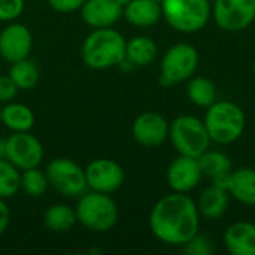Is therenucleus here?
I'll return each instance as SVG.
<instances>
[{
  "label": "nucleus",
  "mask_w": 255,
  "mask_h": 255,
  "mask_svg": "<svg viewBox=\"0 0 255 255\" xmlns=\"http://www.w3.org/2000/svg\"><path fill=\"white\" fill-rule=\"evenodd\" d=\"M200 227L197 203L188 193H172L161 197L149 214L152 235L166 245L182 247L190 242Z\"/></svg>",
  "instance_id": "obj_1"
},
{
  "label": "nucleus",
  "mask_w": 255,
  "mask_h": 255,
  "mask_svg": "<svg viewBox=\"0 0 255 255\" xmlns=\"http://www.w3.org/2000/svg\"><path fill=\"white\" fill-rule=\"evenodd\" d=\"M126 39L112 27L94 28L84 40L81 55L93 70H106L126 60Z\"/></svg>",
  "instance_id": "obj_2"
},
{
  "label": "nucleus",
  "mask_w": 255,
  "mask_h": 255,
  "mask_svg": "<svg viewBox=\"0 0 255 255\" xmlns=\"http://www.w3.org/2000/svg\"><path fill=\"white\" fill-rule=\"evenodd\" d=\"M203 123L212 142L230 145L242 137L247 127V117L239 105L221 100L206 108Z\"/></svg>",
  "instance_id": "obj_3"
},
{
  "label": "nucleus",
  "mask_w": 255,
  "mask_h": 255,
  "mask_svg": "<svg viewBox=\"0 0 255 255\" xmlns=\"http://www.w3.org/2000/svg\"><path fill=\"white\" fill-rule=\"evenodd\" d=\"M75 212L78 223L96 233H105L114 229L120 217L118 206L109 194L91 190L79 197Z\"/></svg>",
  "instance_id": "obj_4"
},
{
  "label": "nucleus",
  "mask_w": 255,
  "mask_h": 255,
  "mask_svg": "<svg viewBox=\"0 0 255 255\" xmlns=\"http://www.w3.org/2000/svg\"><path fill=\"white\" fill-rule=\"evenodd\" d=\"M161 15L176 31L191 34L206 27L212 16L209 0H161Z\"/></svg>",
  "instance_id": "obj_5"
},
{
  "label": "nucleus",
  "mask_w": 255,
  "mask_h": 255,
  "mask_svg": "<svg viewBox=\"0 0 255 255\" xmlns=\"http://www.w3.org/2000/svg\"><path fill=\"white\" fill-rule=\"evenodd\" d=\"M169 139L181 155L199 158L209 149L211 137L202 120L193 115H181L169 124Z\"/></svg>",
  "instance_id": "obj_6"
},
{
  "label": "nucleus",
  "mask_w": 255,
  "mask_h": 255,
  "mask_svg": "<svg viewBox=\"0 0 255 255\" xmlns=\"http://www.w3.org/2000/svg\"><path fill=\"white\" fill-rule=\"evenodd\" d=\"M199 67V52L190 43L170 46L160 64V82L166 87L188 81Z\"/></svg>",
  "instance_id": "obj_7"
},
{
  "label": "nucleus",
  "mask_w": 255,
  "mask_h": 255,
  "mask_svg": "<svg viewBox=\"0 0 255 255\" xmlns=\"http://www.w3.org/2000/svg\"><path fill=\"white\" fill-rule=\"evenodd\" d=\"M45 173L49 187H52L63 197L76 199L88 190L85 170L67 157L51 160Z\"/></svg>",
  "instance_id": "obj_8"
},
{
  "label": "nucleus",
  "mask_w": 255,
  "mask_h": 255,
  "mask_svg": "<svg viewBox=\"0 0 255 255\" xmlns=\"http://www.w3.org/2000/svg\"><path fill=\"white\" fill-rule=\"evenodd\" d=\"M1 157L22 172L39 167L43 160V146L30 131L12 133L1 145Z\"/></svg>",
  "instance_id": "obj_9"
},
{
  "label": "nucleus",
  "mask_w": 255,
  "mask_h": 255,
  "mask_svg": "<svg viewBox=\"0 0 255 255\" xmlns=\"http://www.w3.org/2000/svg\"><path fill=\"white\" fill-rule=\"evenodd\" d=\"M215 24L230 33L248 28L255 19V0H214Z\"/></svg>",
  "instance_id": "obj_10"
},
{
  "label": "nucleus",
  "mask_w": 255,
  "mask_h": 255,
  "mask_svg": "<svg viewBox=\"0 0 255 255\" xmlns=\"http://www.w3.org/2000/svg\"><path fill=\"white\" fill-rule=\"evenodd\" d=\"M85 178L88 190L112 194L123 187L126 175L124 169L115 160L97 158L85 167Z\"/></svg>",
  "instance_id": "obj_11"
},
{
  "label": "nucleus",
  "mask_w": 255,
  "mask_h": 255,
  "mask_svg": "<svg viewBox=\"0 0 255 255\" xmlns=\"http://www.w3.org/2000/svg\"><path fill=\"white\" fill-rule=\"evenodd\" d=\"M33 48V34L21 22H9L0 31V58L7 63L24 60Z\"/></svg>",
  "instance_id": "obj_12"
},
{
  "label": "nucleus",
  "mask_w": 255,
  "mask_h": 255,
  "mask_svg": "<svg viewBox=\"0 0 255 255\" xmlns=\"http://www.w3.org/2000/svg\"><path fill=\"white\" fill-rule=\"evenodd\" d=\"M131 134L134 140L146 148H155L169 139V123L158 112H143L133 121Z\"/></svg>",
  "instance_id": "obj_13"
},
{
  "label": "nucleus",
  "mask_w": 255,
  "mask_h": 255,
  "mask_svg": "<svg viewBox=\"0 0 255 255\" xmlns=\"http://www.w3.org/2000/svg\"><path fill=\"white\" fill-rule=\"evenodd\" d=\"M203 173L197 158L181 155L176 157L166 170V181L175 193H190L202 181Z\"/></svg>",
  "instance_id": "obj_14"
},
{
  "label": "nucleus",
  "mask_w": 255,
  "mask_h": 255,
  "mask_svg": "<svg viewBox=\"0 0 255 255\" xmlns=\"http://www.w3.org/2000/svg\"><path fill=\"white\" fill-rule=\"evenodd\" d=\"M123 6L117 0H85L81 16L84 22L93 28L112 27L123 16Z\"/></svg>",
  "instance_id": "obj_15"
},
{
  "label": "nucleus",
  "mask_w": 255,
  "mask_h": 255,
  "mask_svg": "<svg viewBox=\"0 0 255 255\" xmlns=\"http://www.w3.org/2000/svg\"><path fill=\"white\" fill-rule=\"evenodd\" d=\"M224 247L232 255H255V224L236 221L224 232Z\"/></svg>",
  "instance_id": "obj_16"
},
{
  "label": "nucleus",
  "mask_w": 255,
  "mask_h": 255,
  "mask_svg": "<svg viewBox=\"0 0 255 255\" xmlns=\"http://www.w3.org/2000/svg\"><path fill=\"white\" fill-rule=\"evenodd\" d=\"M230 205V193L223 184L214 182L211 187H208L199 197L197 209L199 214L211 221L220 220L224 217Z\"/></svg>",
  "instance_id": "obj_17"
},
{
  "label": "nucleus",
  "mask_w": 255,
  "mask_h": 255,
  "mask_svg": "<svg viewBox=\"0 0 255 255\" xmlns=\"http://www.w3.org/2000/svg\"><path fill=\"white\" fill-rule=\"evenodd\" d=\"M230 196L238 202L255 206V169L254 167H241L229 175L223 184Z\"/></svg>",
  "instance_id": "obj_18"
},
{
  "label": "nucleus",
  "mask_w": 255,
  "mask_h": 255,
  "mask_svg": "<svg viewBox=\"0 0 255 255\" xmlns=\"http://www.w3.org/2000/svg\"><path fill=\"white\" fill-rule=\"evenodd\" d=\"M123 16L134 27H152L161 15V4L155 0H131L123 9Z\"/></svg>",
  "instance_id": "obj_19"
},
{
  "label": "nucleus",
  "mask_w": 255,
  "mask_h": 255,
  "mask_svg": "<svg viewBox=\"0 0 255 255\" xmlns=\"http://www.w3.org/2000/svg\"><path fill=\"white\" fill-rule=\"evenodd\" d=\"M158 48L149 36H134L126 42V60L133 67H146L157 58Z\"/></svg>",
  "instance_id": "obj_20"
},
{
  "label": "nucleus",
  "mask_w": 255,
  "mask_h": 255,
  "mask_svg": "<svg viewBox=\"0 0 255 255\" xmlns=\"http://www.w3.org/2000/svg\"><path fill=\"white\" fill-rule=\"evenodd\" d=\"M0 121L12 133H19V131H30L34 126L36 118L33 111L27 105L9 102L4 106H1Z\"/></svg>",
  "instance_id": "obj_21"
},
{
  "label": "nucleus",
  "mask_w": 255,
  "mask_h": 255,
  "mask_svg": "<svg viewBox=\"0 0 255 255\" xmlns=\"http://www.w3.org/2000/svg\"><path fill=\"white\" fill-rule=\"evenodd\" d=\"M197 160H199L203 176L209 178L212 182L224 184L229 175L232 173V167H233L232 160L227 154L221 151L208 149Z\"/></svg>",
  "instance_id": "obj_22"
},
{
  "label": "nucleus",
  "mask_w": 255,
  "mask_h": 255,
  "mask_svg": "<svg viewBox=\"0 0 255 255\" xmlns=\"http://www.w3.org/2000/svg\"><path fill=\"white\" fill-rule=\"evenodd\" d=\"M78 223L73 208L64 203L51 205L43 214V224L54 233H66Z\"/></svg>",
  "instance_id": "obj_23"
},
{
  "label": "nucleus",
  "mask_w": 255,
  "mask_h": 255,
  "mask_svg": "<svg viewBox=\"0 0 255 255\" xmlns=\"http://www.w3.org/2000/svg\"><path fill=\"white\" fill-rule=\"evenodd\" d=\"M187 96L193 105L206 109L217 102V88L211 79L205 76H193L187 85Z\"/></svg>",
  "instance_id": "obj_24"
},
{
  "label": "nucleus",
  "mask_w": 255,
  "mask_h": 255,
  "mask_svg": "<svg viewBox=\"0 0 255 255\" xmlns=\"http://www.w3.org/2000/svg\"><path fill=\"white\" fill-rule=\"evenodd\" d=\"M9 76L18 87V90H33L39 82V69L34 61L28 57L12 63L9 69Z\"/></svg>",
  "instance_id": "obj_25"
},
{
  "label": "nucleus",
  "mask_w": 255,
  "mask_h": 255,
  "mask_svg": "<svg viewBox=\"0 0 255 255\" xmlns=\"http://www.w3.org/2000/svg\"><path fill=\"white\" fill-rule=\"evenodd\" d=\"M21 190V170L4 157H0V197H13Z\"/></svg>",
  "instance_id": "obj_26"
},
{
  "label": "nucleus",
  "mask_w": 255,
  "mask_h": 255,
  "mask_svg": "<svg viewBox=\"0 0 255 255\" xmlns=\"http://www.w3.org/2000/svg\"><path fill=\"white\" fill-rule=\"evenodd\" d=\"M48 187H49V182H48L46 173L42 172L39 167L22 170V173H21V190L28 197H34V199L42 197L46 193Z\"/></svg>",
  "instance_id": "obj_27"
},
{
  "label": "nucleus",
  "mask_w": 255,
  "mask_h": 255,
  "mask_svg": "<svg viewBox=\"0 0 255 255\" xmlns=\"http://www.w3.org/2000/svg\"><path fill=\"white\" fill-rule=\"evenodd\" d=\"M24 12V0H0V21L12 22Z\"/></svg>",
  "instance_id": "obj_28"
},
{
  "label": "nucleus",
  "mask_w": 255,
  "mask_h": 255,
  "mask_svg": "<svg viewBox=\"0 0 255 255\" xmlns=\"http://www.w3.org/2000/svg\"><path fill=\"white\" fill-rule=\"evenodd\" d=\"M185 253L190 255H212L214 254V245L212 242L205 238V236H200L199 233L190 241L187 242L185 245Z\"/></svg>",
  "instance_id": "obj_29"
},
{
  "label": "nucleus",
  "mask_w": 255,
  "mask_h": 255,
  "mask_svg": "<svg viewBox=\"0 0 255 255\" xmlns=\"http://www.w3.org/2000/svg\"><path fill=\"white\" fill-rule=\"evenodd\" d=\"M18 94V87L10 79L9 75L0 73V103H9L12 102Z\"/></svg>",
  "instance_id": "obj_30"
},
{
  "label": "nucleus",
  "mask_w": 255,
  "mask_h": 255,
  "mask_svg": "<svg viewBox=\"0 0 255 255\" xmlns=\"http://www.w3.org/2000/svg\"><path fill=\"white\" fill-rule=\"evenodd\" d=\"M48 3L55 12L70 13V12L79 10L82 4L85 3V0H48Z\"/></svg>",
  "instance_id": "obj_31"
},
{
  "label": "nucleus",
  "mask_w": 255,
  "mask_h": 255,
  "mask_svg": "<svg viewBox=\"0 0 255 255\" xmlns=\"http://www.w3.org/2000/svg\"><path fill=\"white\" fill-rule=\"evenodd\" d=\"M9 221H10V211H9L4 199L0 197V236L6 232Z\"/></svg>",
  "instance_id": "obj_32"
},
{
  "label": "nucleus",
  "mask_w": 255,
  "mask_h": 255,
  "mask_svg": "<svg viewBox=\"0 0 255 255\" xmlns=\"http://www.w3.org/2000/svg\"><path fill=\"white\" fill-rule=\"evenodd\" d=\"M117 1H118V3H120V4H121L123 7H124V6H127V4H128V3H130L131 0H117Z\"/></svg>",
  "instance_id": "obj_33"
},
{
  "label": "nucleus",
  "mask_w": 255,
  "mask_h": 255,
  "mask_svg": "<svg viewBox=\"0 0 255 255\" xmlns=\"http://www.w3.org/2000/svg\"><path fill=\"white\" fill-rule=\"evenodd\" d=\"M253 73H254V76H255V60H254V63H253Z\"/></svg>",
  "instance_id": "obj_34"
},
{
  "label": "nucleus",
  "mask_w": 255,
  "mask_h": 255,
  "mask_svg": "<svg viewBox=\"0 0 255 255\" xmlns=\"http://www.w3.org/2000/svg\"><path fill=\"white\" fill-rule=\"evenodd\" d=\"M1 145H3V142L0 140V155H1Z\"/></svg>",
  "instance_id": "obj_35"
},
{
  "label": "nucleus",
  "mask_w": 255,
  "mask_h": 255,
  "mask_svg": "<svg viewBox=\"0 0 255 255\" xmlns=\"http://www.w3.org/2000/svg\"><path fill=\"white\" fill-rule=\"evenodd\" d=\"M0 112H1V103H0Z\"/></svg>",
  "instance_id": "obj_36"
},
{
  "label": "nucleus",
  "mask_w": 255,
  "mask_h": 255,
  "mask_svg": "<svg viewBox=\"0 0 255 255\" xmlns=\"http://www.w3.org/2000/svg\"><path fill=\"white\" fill-rule=\"evenodd\" d=\"M155 1H161V0H155Z\"/></svg>",
  "instance_id": "obj_37"
},
{
  "label": "nucleus",
  "mask_w": 255,
  "mask_h": 255,
  "mask_svg": "<svg viewBox=\"0 0 255 255\" xmlns=\"http://www.w3.org/2000/svg\"><path fill=\"white\" fill-rule=\"evenodd\" d=\"M0 70H1V66H0Z\"/></svg>",
  "instance_id": "obj_38"
}]
</instances>
